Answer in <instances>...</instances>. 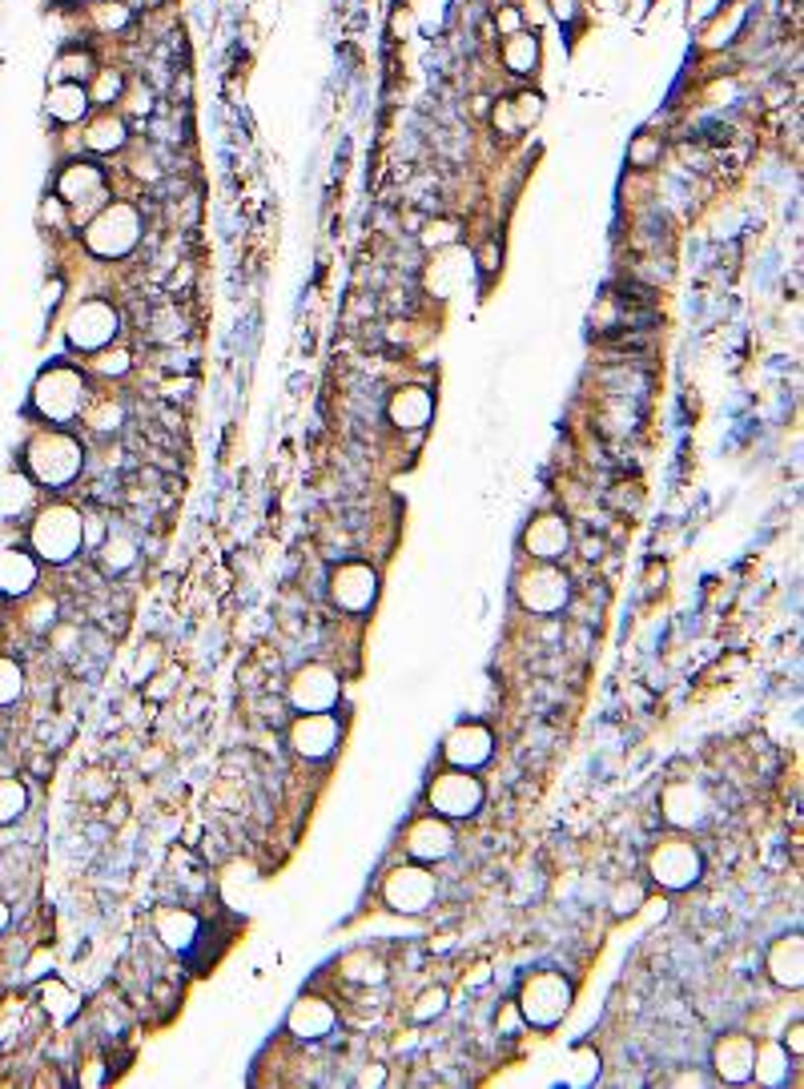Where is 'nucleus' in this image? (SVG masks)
Returning a JSON list of instances; mask_svg holds the SVG:
<instances>
[{"mask_svg": "<svg viewBox=\"0 0 804 1089\" xmlns=\"http://www.w3.org/2000/svg\"><path fill=\"white\" fill-rule=\"evenodd\" d=\"M113 334H117V310L105 306V302H80L69 318V342L80 350H97Z\"/></svg>", "mask_w": 804, "mask_h": 1089, "instance_id": "12", "label": "nucleus"}, {"mask_svg": "<svg viewBox=\"0 0 804 1089\" xmlns=\"http://www.w3.org/2000/svg\"><path fill=\"white\" fill-rule=\"evenodd\" d=\"M89 109V88L77 85V81H61L57 88L49 93V117L57 121H80Z\"/></svg>", "mask_w": 804, "mask_h": 1089, "instance_id": "25", "label": "nucleus"}, {"mask_svg": "<svg viewBox=\"0 0 804 1089\" xmlns=\"http://www.w3.org/2000/svg\"><path fill=\"white\" fill-rule=\"evenodd\" d=\"M491 752H495V736H491L482 724H459L443 744L446 760H451L454 768H467V772L479 768V764H487Z\"/></svg>", "mask_w": 804, "mask_h": 1089, "instance_id": "14", "label": "nucleus"}, {"mask_svg": "<svg viewBox=\"0 0 804 1089\" xmlns=\"http://www.w3.org/2000/svg\"><path fill=\"white\" fill-rule=\"evenodd\" d=\"M338 1013L330 1001H322V997H302V1001H294L290 1017H285V1025H290L294 1038H306V1041H318L326 1038L330 1029H334Z\"/></svg>", "mask_w": 804, "mask_h": 1089, "instance_id": "19", "label": "nucleus"}, {"mask_svg": "<svg viewBox=\"0 0 804 1089\" xmlns=\"http://www.w3.org/2000/svg\"><path fill=\"white\" fill-rule=\"evenodd\" d=\"M651 154H659V137H636V141H631V149H628L631 165H648Z\"/></svg>", "mask_w": 804, "mask_h": 1089, "instance_id": "37", "label": "nucleus"}, {"mask_svg": "<svg viewBox=\"0 0 804 1089\" xmlns=\"http://www.w3.org/2000/svg\"><path fill=\"white\" fill-rule=\"evenodd\" d=\"M382 900L395 913H426L435 905V872H426L423 864H402L382 880Z\"/></svg>", "mask_w": 804, "mask_h": 1089, "instance_id": "7", "label": "nucleus"}, {"mask_svg": "<svg viewBox=\"0 0 804 1089\" xmlns=\"http://www.w3.org/2000/svg\"><path fill=\"white\" fill-rule=\"evenodd\" d=\"M29 543L44 563H69V559L85 547V519H80V511H73V507H65V503L44 507L29 531Z\"/></svg>", "mask_w": 804, "mask_h": 1089, "instance_id": "1", "label": "nucleus"}, {"mask_svg": "<svg viewBox=\"0 0 804 1089\" xmlns=\"http://www.w3.org/2000/svg\"><path fill=\"white\" fill-rule=\"evenodd\" d=\"M5 925H8V905L0 900V928H5Z\"/></svg>", "mask_w": 804, "mask_h": 1089, "instance_id": "45", "label": "nucleus"}, {"mask_svg": "<svg viewBox=\"0 0 804 1089\" xmlns=\"http://www.w3.org/2000/svg\"><path fill=\"white\" fill-rule=\"evenodd\" d=\"M753 1061H756V1041L748 1033H724L712 1046V1066H716V1077H724V1082H748Z\"/></svg>", "mask_w": 804, "mask_h": 1089, "instance_id": "15", "label": "nucleus"}, {"mask_svg": "<svg viewBox=\"0 0 804 1089\" xmlns=\"http://www.w3.org/2000/svg\"><path fill=\"white\" fill-rule=\"evenodd\" d=\"M154 933L161 936V945H165V949L185 953L193 941H198L201 921L190 913V908H182V905H165V908H157V913H154Z\"/></svg>", "mask_w": 804, "mask_h": 1089, "instance_id": "20", "label": "nucleus"}, {"mask_svg": "<svg viewBox=\"0 0 804 1089\" xmlns=\"http://www.w3.org/2000/svg\"><path fill=\"white\" fill-rule=\"evenodd\" d=\"M800 1033H804V1029H800V1021H792V1029H784V1046H789L792 1053H800V1049H804V1038H800Z\"/></svg>", "mask_w": 804, "mask_h": 1089, "instance_id": "42", "label": "nucleus"}, {"mask_svg": "<svg viewBox=\"0 0 804 1089\" xmlns=\"http://www.w3.org/2000/svg\"><path fill=\"white\" fill-rule=\"evenodd\" d=\"M426 805L435 808V816H451V820L475 816L479 805H482V784H479V776H471L467 768H451V772H439V776L431 780V788H426Z\"/></svg>", "mask_w": 804, "mask_h": 1089, "instance_id": "5", "label": "nucleus"}, {"mask_svg": "<svg viewBox=\"0 0 804 1089\" xmlns=\"http://www.w3.org/2000/svg\"><path fill=\"white\" fill-rule=\"evenodd\" d=\"M125 366H129V358L117 350V354H105V362H101V370H113V374H121Z\"/></svg>", "mask_w": 804, "mask_h": 1089, "instance_id": "44", "label": "nucleus"}, {"mask_svg": "<svg viewBox=\"0 0 804 1089\" xmlns=\"http://www.w3.org/2000/svg\"><path fill=\"white\" fill-rule=\"evenodd\" d=\"M29 808V788L16 776H0V824H13Z\"/></svg>", "mask_w": 804, "mask_h": 1089, "instance_id": "30", "label": "nucleus"}, {"mask_svg": "<svg viewBox=\"0 0 804 1089\" xmlns=\"http://www.w3.org/2000/svg\"><path fill=\"white\" fill-rule=\"evenodd\" d=\"M80 403H85V386H80V374L69 370V366L44 370L37 390H33V406H37L49 423H69L80 410Z\"/></svg>", "mask_w": 804, "mask_h": 1089, "instance_id": "6", "label": "nucleus"}, {"mask_svg": "<svg viewBox=\"0 0 804 1089\" xmlns=\"http://www.w3.org/2000/svg\"><path fill=\"white\" fill-rule=\"evenodd\" d=\"M636 905H640V889L631 885V889H623V892H620V905H615V908H620V913H623V908H628V913H631V908H636Z\"/></svg>", "mask_w": 804, "mask_h": 1089, "instance_id": "43", "label": "nucleus"}, {"mask_svg": "<svg viewBox=\"0 0 804 1089\" xmlns=\"http://www.w3.org/2000/svg\"><path fill=\"white\" fill-rule=\"evenodd\" d=\"M551 16H559L563 24H571L579 16V0H551Z\"/></svg>", "mask_w": 804, "mask_h": 1089, "instance_id": "40", "label": "nucleus"}, {"mask_svg": "<svg viewBox=\"0 0 804 1089\" xmlns=\"http://www.w3.org/2000/svg\"><path fill=\"white\" fill-rule=\"evenodd\" d=\"M503 57H507V69H511V73L527 77V73H535V65H539V44H535L531 33H511L507 44H503Z\"/></svg>", "mask_w": 804, "mask_h": 1089, "instance_id": "27", "label": "nucleus"}, {"mask_svg": "<svg viewBox=\"0 0 804 1089\" xmlns=\"http://www.w3.org/2000/svg\"><path fill=\"white\" fill-rule=\"evenodd\" d=\"M101 185H105V173L93 162H73L65 173H61L57 190L69 205H80V201H101L105 198Z\"/></svg>", "mask_w": 804, "mask_h": 1089, "instance_id": "21", "label": "nucleus"}, {"mask_svg": "<svg viewBox=\"0 0 804 1089\" xmlns=\"http://www.w3.org/2000/svg\"><path fill=\"white\" fill-rule=\"evenodd\" d=\"M137 229H141V221H137V213H133L129 205H109V209H105L101 218L89 226L85 242H89L93 254L117 257V254H125V249L137 242Z\"/></svg>", "mask_w": 804, "mask_h": 1089, "instance_id": "8", "label": "nucleus"}, {"mask_svg": "<svg viewBox=\"0 0 804 1089\" xmlns=\"http://www.w3.org/2000/svg\"><path fill=\"white\" fill-rule=\"evenodd\" d=\"M57 77H61V81H77L80 85L85 77H93V57H85V52H80V57H77V52H73V57H61L57 60Z\"/></svg>", "mask_w": 804, "mask_h": 1089, "instance_id": "34", "label": "nucleus"}, {"mask_svg": "<svg viewBox=\"0 0 804 1089\" xmlns=\"http://www.w3.org/2000/svg\"><path fill=\"white\" fill-rule=\"evenodd\" d=\"M664 816L680 828H692L708 816V800H704V792L696 784H672L664 792Z\"/></svg>", "mask_w": 804, "mask_h": 1089, "instance_id": "23", "label": "nucleus"}, {"mask_svg": "<svg viewBox=\"0 0 804 1089\" xmlns=\"http://www.w3.org/2000/svg\"><path fill=\"white\" fill-rule=\"evenodd\" d=\"M407 852L415 856V861H443V856L454 852V833L451 824H443L439 816H423L415 820V824L407 828Z\"/></svg>", "mask_w": 804, "mask_h": 1089, "instance_id": "17", "label": "nucleus"}, {"mask_svg": "<svg viewBox=\"0 0 804 1089\" xmlns=\"http://www.w3.org/2000/svg\"><path fill=\"white\" fill-rule=\"evenodd\" d=\"M764 969L781 989H800V981H804V941L797 933L781 936V941L768 949Z\"/></svg>", "mask_w": 804, "mask_h": 1089, "instance_id": "18", "label": "nucleus"}, {"mask_svg": "<svg viewBox=\"0 0 804 1089\" xmlns=\"http://www.w3.org/2000/svg\"><path fill=\"white\" fill-rule=\"evenodd\" d=\"M117 93H121V77L117 73H113V77L105 73L101 77V88H97V101H109V97H117Z\"/></svg>", "mask_w": 804, "mask_h": 1089, "instance_id": "41", "label": "nucleus"}, {"mask_svg": "<svg viewBox=\"0 0 804 1089\" xmlns=\"http://www.w3.org/2000/svg\"><path fill=\"white\" fill-rule=\"evenodd\" d=\"M290 703L298 712H330L338 703V675L322 664H306L290 680Z\"/></svg>", "mask_w": 804, "mask_h": 1089, "instance_id": "11", "label": "nucleus"}, {"mask_svg": "<svg viewBox=\"0 0 804 1089\" xmlns=\"http://www.w3.org/2000/svg\"><path fill=\"white\" fill-rule=\"evenodd\" d=\"M519 1009L531 1025H556L563 1021V1013L571 1009V981L559 973H535L523 981L519 989Z\"/></svg>", "mask_w": 804, "mask_h": 1089, "instance_id": "4", "label": "nucleus"}, {"mask_svg": "<svg viewBox=\"0 0 804 1089\" xmlns=\"http://www.w3.org/2000/svg\"><path fill=\"white\" fill-rule=\"evenodd\" d=\"M648 872H651V880H656L659 889H672V892L696 885L700 872H704L700 848H696L692 841H684V836H664V841L651 848Z\"/></svg>", "mask_w": 804, "mask_h": 1089, "instance_id": "3", "label": "nucleus"}, {"mask_svg": "<svg viewBox=\"0 0 804 1089\" xmlns=\"http://www.w3.org/2000/svg\"><path fill=\"white\" fill-rule=\"evenodd\" d=\"M21 687H24L21 667H16L13 659H0V708H8V703L21 695Z\"/></svg>", "mask_w": 804, "mask_h": 1089, "instance_id": "33", "label": "nucleus"}, {"mask_svg": "<svg viewBox=\"0 0 804 1089\" xmlns=\"http://www.w3.org/2000/svg\"><path fill=\"white\" fill-rule=\"evenodd\" d=\"M454 237H459V226H454V221H431L426 234H423V242L426 246H446V242H454Z\"/></svg>", "mask_w": 804, "mask_h": 1089, "instance_id": "36", "label": "nucleus"}, {"mask_svg": "<svg viewBox=\"0 0 804 1089\" xmlns=\"http://www.w3.org/2000/svg\"><path fill=\"white\" fill-rule=\"evenodd\" d=\"M101 559L109 571H125L137 563V547H133V539H125V535H113V539H105Z\"/></svg>", "mask_w": 804, "mask_h": 1089, "instance_id": "32", "label": "nucleus"}, {"mask_svg": "<svg viewBox=\"0 0 804 1089\" xmlns=\"http://www.w3.org/2000/svg\"><path fill=\"white\" fill-rule=\"evenodd\" d=\"M33 583H37V563H33V555H24V551H8V555L0 559V591L24 595V591H33Z\"/></svg>", "mask_w": 804, "mask_h": 1089, "instance_id": "24", "label": "nucleus"}, {"mask_svg": "<svg viewBox=\"0 0 804 1089\" xmlns=\"http://www.w3.org/2000/svg\"><path fill=\"white\" fill-rule=\"evenodd\" d=\"M330 591H334V603L346 611H366L379 595V575L366 563H342L330 575Z\"/></svg>", "mask_w": 804, "mask_h": 1089, "instance_id": "13", "label": "nucleus"}, {"mask_svg": "<svg viewBox=\"0 0 804 1089\" xmlns=\"http://www.w3.org/2000/svg\"><path fill=\"white\" fill-rule=\"evenodd\" d=\"M443 1001H446L443 989H431V993L423 997V1005H415V1017H418V1021H426L431 1013H443Z\"/></svg>", "mask_w": 804, "mask_h": 1089, "instance_id": "38", "label": "nucleus"}, {"mask_svg": "<svg viewBox=\"0 0 804 1089\" xmlns=\"http://www.w3.org/2000/svg\"><path fill=\"white\" fill-rule=\"evenodd\" d=\"M80 462H85V451H80L77 439L52 431L41 434L37 442L29 446V470L41 487H65L80 475Z\"/></svg>", "mask_w": 804, "mask_h": 1089, "instance_id": "2", "label": "nucleus"}, {"mask_svg": "<svg viewBox=\"0 0 804 1089\" xmlns=\"http://www.w3.org/2000/svg\"><path fill=\"white\" fill-rule=\"evenodd\" d=\"M507 109H511L515 125H519V129H523L527 121H535V117H539V113H543V105H539V97H535V93H519V97H515V101H507Z\"/></svg>", "mask_w": 804, "mask_h": 1089, "instance_id": "35", "label": "nucleus"}, {"mask_svg": "<svg viewBox=\"0 0 804 1089\" xmlns=\"http://www.w3.org/2000/svg\"><path fill=\"white\" fill-rule=\"evenodd\" d=\"M567 575L556 567H531L527 575L519 579V587H515V595H519V603L527 607L531 615H556L563 611V603H567Z\"/></svg>", "mask_w": 804, "mask_h": 1089, "instance_id": "9", "label": "nucleus"}, {"mask_svg": "<svg viewBox=\"0 0 804 1089\" xmlns=\"http://www.w3.org/2000/svg\"><path fill=\"white\" fill-rule=\"evenodd\" d=\"M567 547H571V531H567V523H563V515H539V519H531V526L523 531V551L531 559H543V563L567 555Z\"/></svg>", "mask_w": 804, "mask_h": 1089, "instance_id": "16", "label": "nucleus"}, {"mask_svg": "<svg viewBox=\"0 0 804 1089\" xmlns=\"http://www.w3.org/2000/svg\"><path fill=\"white\" fill-rule=\"evenodd\" d=\"M499 33L503 37H511V33H519V24H523V16H519V8H499Z\"/></svg>", "mask_w": 804, "mask_h": 1089, "instance_id": "39", "label": "nucleus"}, {"mask_svg": "<svg viewBox=\"0 0 804 1089\" xmlns=\"http://www.w3.org/2000/svg\"><path fill=\"white\" fill-rule=\"evenodd\" d=\"M431 414H435V403L423 386H402V390H395V398H390V423L402 426V431L426 426Z\"/></svg>", "mask_w": 804, "mask_h": 1089, "instance_id": "22", "label": "nucleus"}, {"mask_svg": "<svg viewBox=\"0 0 804 1089\" xmlns=\"http://www.w3.org/2000/svg\"><path fill=\"white\" fill-rule=\"evenodd\" d=\"M41 997H44V1009H49V1013L57 1017V1021H69V1017H73L77 1009H80L77 993L65 985V981H57V977L44 981V985H41Z\"/></svg>", "mask_w": 804, "mask_h": 1089, "instance_id": "29", "label": "nucleus"}, {"mask_svg": "<svg viewBox=\"0 0 804 1089\" xmlns=\"http://www.w3.org/2000/svg\"><path fill=\"white\" fill-rule=\"evenodd\" d=\"M753 1077L761 1085H784L789 1082V1049L784 1046H756V1061H753Z\"/></svg>", "mask_w": 804, "mask_h": 1089, "instance_id": "26", "label": "nucleus"}, {"mask_svg": "<svg viewBox=\"0 0 804 1089\" xmlns=\"http://www.w3.org/2000/svg\"><path fill=\"white\" fill-rule=\"evenodd\" d=\"M338 740H342V728H338V720L326 716V712H302V716L294 720V728H290L294 752L306 756V760L330 756L338 748Z\"/></svg>", "mask_w": 804, "mask_h": 1089, "instance_id": "10", "label": "nucleus"}, {"mask_svg": "<svg viewBox=\"0 0 804 1089\" xmlns=\"http://www.w3.org/2000/svg\"><path fill=\"white\" fill-rule=\"evenodd\" d=\"M125 137H129V133H125V121L121 117H101L93 129H89L85 145L97 149V154H109V149H121L125 145Z\"/></svg>", "mask_w": 804, "mask_h": 1089, "instance_id": "31", "label": "nucleus"}, {"mask_svg": "<svg viewBox=\"0 0 804 1089\" xmlns=\"http://www.w3.org/2000/svg\"><path fill=\"white\" fill-rule=\"evenodd\" d=\"M600 1077V1053L592 1046H575L567 1053V1066H563V1082L567 1085H592Z\"/></svg>", "mask_w": 804, "mask_h": 1089, "instance_id": "28", "label": "nucleus"}]
</instances>
